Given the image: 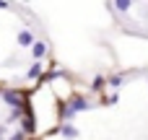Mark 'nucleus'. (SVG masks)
Instances as JSON below:
<instances>
[{
  "mask_svg": "<svg viewBox=\"0 0 148 140\" xmlns=\"http://www.w3.org/2000/svg\"><path fill=\"white\" fill-rule=\"evenodd\" d=\"M88 107H91V104H88L83 96H73V99H70V101H68V104L60 109V114H62V120H70V117H75L78 112L88 109Z\"/></svg>",
  "mask_w": 148,
  "mask_h": 140,
  "instance_id": "obj_1",
  "label": "nucleus"
},
{
  "mask_svg": "<svg viewBox=\"0 0 148 140\" xmlns=\"http://www.w3.org/2000/svg\"><path fill=\"white\" fill-rule=\"evenodd\" d=\"M3 99L8 101L10 109H21V107H26V99H23L21 91H10V88H5V91H3Z\"/></svg>",
  "mask_w": 148,
  "mask_h": 140,
  "instance_id": "obj_2",
  "label": "nucleus"
},
{
  "mask_svg": "<svg viewBox=\"0 0 148 140\" xmlns=\"http://www.w3.org/2000/svg\"><path fill=\"white\" fill-rule=\"evenodd\" d=\"M16 39H18V47H29V49H31V44L36 42V39H34V34H31L29 29H21Z\"/></svg>",
  "mask_w": 148,
  "mask_h": 140,
  "instance_id": "obj_3",
  "label": "nucleus"
},
{
  "mask_svg": "<svg viewBox=\"0 0 148 140\" xmlns=\"http://www.w3.org/2000/svg\"><path fill=\"white\" fill-rule=\"evenodd\" d=\"M44 55H47V42H34L31 44V57L34 60H42Z\"/></svg>",
  "mask_w": 148,
  "mask_h": 140,
  "instance_id": "obj_4",
  "label": "nucleus"
},
{
  "mask_svg": "<svg viewBox=\"0 0 148 140\" xmlns=\"http://www.w3.org/2000/svg\"><path fill=\"white\" fill-rule=\"evenodd\" d=\"M112 5H114V10H117V13H127V10H130V5H133V0H112Z\"/></svg>",
  "mask_w": 148,
  "mask_h": 140,
  "instance_id": "obj_5",
  "label": "nucleus"
},
{
  "mask_svg": "<svg viewBox=\"0 0 148 140\" xmlns=\"http://www.w3.org/2000/svg\"><path fill=\"white\" fill-rule=\"evenodd\" d=\"M39 75H42V62H39V60H34V65L29 68L26 78H39Z\"/></svg>",
  "mask_w": 148,
  "mask_h": 140,
  "instance_id": "obj_6",
  "label": "nucleus"
},
{
  "mask_svg": "<svg viewBox=\"0 0 148 140\" xmlns=\"http://www.w3.org/2000/svg\"><path fill=\"white\" fill-rule=\"evenodd\" d=\"M21 125H23V132H29V135H31V132H36V125H34V117H31V114H29Z\"/></svg>",
  "mask_w": 148,
  "mask_h": 140,
  "instance_id": "obj_7",
  "label": "nucleus"
},
{
  "mask_svg": "<svg viewBox=\"0 0 148 140\" xmlns=\"http://www.w3.org/2000/svg\"><path fill=\"white\" fill-rule=\"evenodd\" d=\"M60 132H62V135H65V138H78V130H75V127H73V125H62V127H60Z\"/></svg>",
  "mask_w": 148,
  "mask_h": 140,
  "instance_id": "obj_8",
  "label": "nucleus"
},
{
  "mask_svg": "<svg viewBox=\"0 0 148 140\" xmlns=\"http://www.w3.org/2000/svg\"><path fill=\"white\" fill-rule=\"evenodd\" d=\"M122 81H125V75H112V78L107 81V86H112V88H120V86H122Z\"/></svg>",
  "mask_w": 148,
  "mask_h": 140,
  "instance_id": "obj_9",
  "label": "nucleus"
},
{
  "mask_svg": "<svg viewBox=\"0 0 148 140\" xmlns=\"http://www.w3.org/2000/svg\"><path fill=\"white\" fill-rule=\"evenodd\" d=\"M104 86H107V81H104L101 75H96V78H94V83H91V88H94V91H101Z\"/></svg>",
  "mask_w": 148,
  "mask_h": 140,
  "instance_id": "obj_10",
  "label": "nucleus"
},
{
  "mask_svg": "<svg viewBox=\"0 0 148 140\" xmlns=\"http://www.w3.org/2000/svg\"><path fill=\"white\" fill-rule=\"evenodd\" d=\"M8 5H10L8 0H0V8H8Z\"/></svg>",
  "mask_w": 148,
  "mask_h": 140,
  "instance_id": "obj_11",
  "label": "nucleus"
},
{
  "mask_svg": "<svg viewBox=\"0 0 148 140\" xmlns=\"http://www.w3.org/2000/svg\"><path fill=\"white\" fill-rule=\"evenodd\" d=\"M10 140H23V138H21V135H16V138H10Z\"/></svg>",
  "mask_w": 148,
  "mask_h": 140,
  "instance_id": "obj_12",
  "label": "nucleus"
}]
</instances>
